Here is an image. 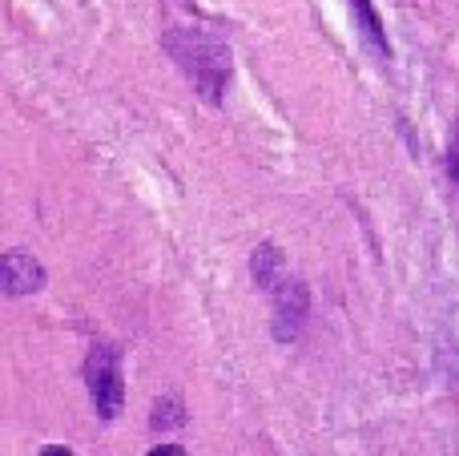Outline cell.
Listing matches in <instances>:
<instances>
[{"instance_id":"cell-3","label":"cell","mask_w":459,"mask_h":456,"mask_svg":"<svg viewBox=\"0 0 459 456\" xmlns=\"http://www.w3.org/2000/svg\"><path fill=\"white\" fill-rule=\"evenodd\" d=\"M274 311H278V323H274V336L278 339H294L307 320V287L299 279H282L274 287Z\"/></svg>"},{"instance_id":"cell-2","label":"cell","mask_w":459,"mask_h":456,"mask_svg":"<svg viewBox=\"0 0 459 456\" xmlns=\"http://www.w3.org/2000/svg\"><path fill=\"white\" fill-rule=\"evenodd\" d=\"M85 384L97 417L117 420L121 404H126V384H121V352L113 344H93L85 360Z\"/></svg>"},{"instance_id":"cell-4","label":"cell","mask_w":459,"mask_h":456,"mask_svg":"<svg viewBox=\"0 0 459 456\" xmlns=\"http://www.w3.org/2000/svg\"><path fill=\"white\" fill-rule=\"evenodd\" d=\"M45 287V267L24 250H8L4 255V291L8 295H32Z\"/></svg>"},{"instance_id":"cell-8","label":"cell","mask_w":459,"mask_h":456,"mask_svg":"<svg viewBox=\"0 0 459 456\" xmlns=\"http://www.w3.org/2000/svg\"><path fill=\"white\" fill-rule=\"evenodd\" d=\"M150 456H186V452L178 449V444H158V449H153Z\"/></svg>"},{"instance_id":"cell-1","label":"cell","mask_w":459,"mask_h":456,"mask_svg":"<svg viewBox=\"0 0 459 456\" xmlns=\"http://www.w3.org/2000/svg\"><path fill=\"white\" fill-rule=\"evenodd\" d=\"M166 48L174 53V61L186 69V77L198 85V93L206 101H222V85L230 77V48L214 32L206 29H174L166 37Z\"/></svg>"},{"instance_id":"cell-5","label":"cell","mask_w":459,"mask_h":456,"mask_svg":"<svg viewBox=\"0 0 459 456\" xmlns=\"http://www.w3.org/2000/svg\"><path fill=\"white\" fill-rule=\"evenodd\" d=\"M250 271H254V283H258V287L274 291L278 283H282V255H278V247L262 242V247L254 250V259H250Z\"/></svg>"},{"instance_id":"cell-9","label":"cell","mask_w":459,"mask_h":456,"mask_svg":"<svg viewBox=\"0 0 459 456\" xmlns=\"http://www.w3.org/2000/svg\"><path fill=\"white\" fill-rule=\"evenodd\" d=\"M40 456H73L69 449H65V444H53V449H45V452H40Z\"/></svg>"},{"instance_id":"cell-6","label":"cell","mask_w":459,"mask_h":456,"mask_svg":"<svg viewBox=\"0 0 459 456\" xmlns=\"http://www.w3.org/2000/svg\"><path fill=\"white\" fill-rule=\"evenodd\" d=\"M351 8H355V16H359L363 37L379 48V57H391V40H387V32H383V21H379V13H375L371 0H351Z\"/></svg>"},{"instance_id":"cell-7","label":"cell","mask_w":459,"mask_h":456,"mask_svg":"<svg viewBox=\"0 0 459 456\" xmlns=\"http://www.w3.org/2000/svg\"><path fill=\"white\" fill-rule=\"evenodd\" d=\"M447 174H452V186H459V121L452 134V150H447Z\"/></svg>"}]
</instances>
